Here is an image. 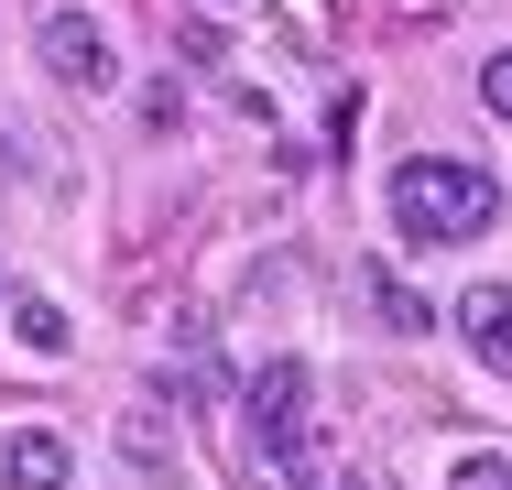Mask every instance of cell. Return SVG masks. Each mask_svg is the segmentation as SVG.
Returning a JSON list of instances; mask_svg holds the SVG:
<instances>
[{"label": "cell", "instance_id": "cell-3", "mask_svg": "<svg viewBox=\"0 0 512 490\" xmlns=\"http://www.w3.org/2000/svg\"><path fill=\"white\" fill-rule=\"evenodd\" d=\"M33 44H44V66H55L77 98L120 88V55H109V22H99V11H77V0H66V11H44V33H33Z\"/></svg>", "mask_w": 512, "mask_h": 490}, {"label": "cell", "instance_id": "cell-6", "mask_svg": "<svg viewBox=\"0 0 512 490\" xmlns=\"http://www.w3.org/2000/svg\"><path fill=\"white\" fill-rule=\"evenodd\" d=\"M11 338H22V349H66L77 327H66V305H44V294H22V305H11Z\"/></svg>", "mask_w": 512, "mask_h": 490}, {"label": "cell", "instance_id": "cell-2", "mask_svg": "<svg viewBox=\"0 0 512 490\" xmlns=\"http://www.w3.org/2000/svg\"><path fill=\"white\" fill-rule=\"evenodd\" d=\"M251 458H262V490H316V382H306V360H262L251 371Z\"/></svg>", "mask_w": 512, "mask_h": 490}, {"label": "cell", "instance_id": "cell-9", "mask_svg": "<svg viewBox=\"0 0 512 490\" xmlns=\"http://www.w3.org/2000/svg\"><path fill=\"white\" fill-rule=\"evenodd\" d=\"M0 186H22V164H11V142H0Z\"/></svg>", "mask_w": 512, "mask_h": 490}, {"label": "cell", "instance_id": "cell-1", "mask_svg": "<svg viewBox=\"0 0 512 490\" xmlns=\"http://www.w3.org/2000/svg\"><path fill=\"white\" fill-rule=\"evenodd\" d=\"M382 196H393V229H404L414 251H469V240L502 218L491 164H469V153H404Z\"/></svg>", "mask_w": 512, "mask_h": 490}, {"label": "cell", "instance_id": "cell-7", "mask_svg": "<svg viewBox=\"0 0 512 490\" xmlns=\"http://www.w3.org/2000/svg\"><path fill=\"white\" fill-rule=\"evenodd\" d=\"M447 490H512V469H502V458H491V447H469V458L447 469Z\"/></svg>", "mask_w": 512, "mask_h": 490}, {"label": "cell", "instance_id": "cell-8", "mask_svg": "<svg viewBox=\"0 0 512 490\" xmlns=\"http://www.w3.org/2000/svg\"><path fill=\"white\" fill-rule=\"evenodd\" d=\"M480 109H491V120H512V55H491V66H480Z\"/></svg>", "mask_w": 512, "mask_h": 490}, {"label": "cell", "instance_id": "cell-5", "mask_svg": "<svg viewBox=\"0 0 512 490\" xmlns=\"http://www.w3.org/2000/svg\"><path fill=\"white\" fill-rule=\"evenodd\" d=\"M458 338H469L480 371L512 382V284H469V294H458Z\"/></svg>", "mask_w": 512, "mask_h": 490}, {"label": "cell", "instance_id": "cell-4", "mask_svg": "<svg viewBox=\"0 0 512 490\" xmlns=\"http://www.w3.org/2000/svg\"><path fill=\"white\" fill-rule=\"evenodd\" d=\"M0 490H77V447L55 425H11L0 436Z\"/></svg>", "mask_w": 512, "mask_h": 490}, {"label": "cell", "instance_id": "cell-10", "mask_svg": "<svg viewBox=\"0 0 512 490\" xmlns=\"http://www.w3.org/2000/svg\"><path fill=\"white\" fill-rule=\"evenodd\" d=\"M229 11H240V0H229Z\"/></svg>", "mask_w": 512, "mask_h": 490}]
</instances>
